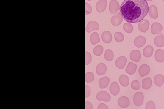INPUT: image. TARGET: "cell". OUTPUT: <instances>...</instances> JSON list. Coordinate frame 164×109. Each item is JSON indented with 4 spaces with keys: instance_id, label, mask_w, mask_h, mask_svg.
Wrapping results in <instances>:
<instances>
[{
    "instance_id": "obj_13",
    "label": "cell",
    "mask_w": 164,
    "mask_h": 109,
    "mask_svg": "<svg viewBox=\"0 0 164 109\" xmlns=\"http://www.w3.org/2000/svg\"><path fill=\"white\" fill-rule=\"evenodd\" d=\"M118 104L121 108H124L129 107L130 101L129 98L125 96H122L118 100Z\"/></svg>"
},
{
    "instance_id": "obj_21",
    "label": "cell",
    "mask_w": 164,
    "mask_h": 109,
    "mask_svg": "<svg viewBox=\"0 0 164 109\" xmlns=\"http://www.w3.org/2000/svg\"><path fill=\"white\" fill-rule=\"evenodd\" d=\"M96 72L99 75H102L106 73L107 70V67L103 63H100L96 67Z\"/></svg>"
},
{
    "instance_id": "obj_35",
    "label": "cell",
    "mask_w": 164,
    "mask_h": 109,
    "mask_svg": "<svg viewBox=\"0 0 164 109\" xmlns=\"http://www.w3.org/2000/svg\"><path fill=\"white\" fill-rule=\"evenodd\" d=\"M145 108L146 109H155V106L154 102L152 101L148 102L146 104Z\"/></svg>"
},
{
    "instance_id": "obj_18",
    "label": "cell",
    "mask_w": 164,
    "mask_h": 109,
    "mask_svg": "<svg viewBox=\"0 0 164 109\" xmlns=\"http://www.w3.org/2000/svg\"><path fill=\"white\" fill-rule=\"evenodd\" d=\"M137 68V65L132 62H130L126 68V72L130 75L134 74L136 72Z\"/></svg>"
},
{
    "instance_id": "obj_29",
    "label": "cell",
    "mask_w": 164,
    "mask_h": 109,
    "mask_svg": "<svg viewBox=\"0 0 164 109\" xmlns=\"http://www.w3.org/2000/svg\"><path fill=\"white\" fill-rule=\"evenodd\" d=\"M103 50L104 48L102 46L100 45H98L94 48L93 52L96 56H99L102 55Z\"/></svg>"
},
{
    "instance_id": "obj_12",
    "label": "cell",
    "mask_w": 164,
    "mask_h": 109,
    "mask_svg": "<svg viewBox=\"0 0 164 109\" xmlns=\"http://www.w3.org/2000/svg\"><path fill=\"white\" fill-rule=\"evenodd\" d=\"M146 42L145 37L142 36H139L135 39L134 43L138 48H140L144 46Z\"/></svg>"
},
{
    "instance_id": "obj_24",
    "label": "cell",
    "mask_w": 164,
    "mask_h": 109,
    "mask_svg": "<svg viewBox=\"0 0 164 109\" xmlns=\"http://www.w3.org/2000/svg\"><path fill=\"white\" fill-rule=\"evenodd\" d=\"M155 85L159 87H161L164 82V77L161 74H157L155 75L154 79Z\"/></svg>"
},
{
    "instance_id": "obj_23",
    "label": "cell",
    "mask_w": 164,
    "mask_h": 109,
    "mask_svg": "<svg viewBox=\"0 0 164 109\" xmlns=\"http://www.w3.org/2000/svg\"><path fill=\"white\" fill-rule=\"evenodd\" d=\"M154 51L153 48L151 45L146 46L143 50V54L146 58H149L152 56Z\"/></svg>"
},
{
    "instance_id": "obj_36",
    "label": "cell",
    "mask_w": 164,
    "mask_h": 109,
    "mask_svg": "<svg viewBox=\"0 0 164 109\" xmlns=\"http://www.w3.org/2000/svg\"><path fill=\"white\" fill-rule=\"evenodd\" d=\"M86 10L85 15H87L90 14L92 11V8L91 6L89 4L86 2Z\"/></svg>"
},
{
    "instance_id": "obj_30",
    "label": "cell",
    "mask_w": 164,
    "mask_h": 109,
    "mask_svg": "<svg viewBox=\"0 0 164 109\" xmlns=\"http://www.w3.org/2000/svg\"><path fill=\"white\" fill-rule=\"evenodd\" d=\"M123 28L124 31L128 33H132L134 29L132 25L128 23H126L124 24Z\"/></svg>"
},
{
    "instance_id": "obj_10",
    "label": "cell",
    "mask_w": 164,
    "mask_h": 109,
    "mask_svg": "<svg viewBox=\"0 0 164 109\" xmlns=\"http://www.w3.org/2000/svg\"><path fill=\"white\" fill-rule=\"evenodd\" d=\"M99 29V25L97 22L91 21L88 23L86 28V31L88 33H90L94 30H98Z\"/></svg>"
},
{
    "instance_id": "obj_22",
    "label": "cell",
    "mask_w": 164,
    "mask_h": 109,
    "mask_svg": "<svg viewBox=\"0 0 164 109\" xmlns=\"http://www.w3.org/2000/svg\"><path fill=\"white\" fill-rule=\"evenodd\" d=\"M152 81L150 78H147L143 80L142 88L144 90H148L150 89L152 86Z\"/></svg>"
},
{
    "instance_id": "obj_5",
    "label": "cell",
    "mask_w": 164,
    "mask_h": 109,
    "mask_svg": "<svg viewBox=\"0 0 164 109\" xmlns=\"http://www.w3.org/2000/svg\"><path fill=\"white\" fill-rule=\"evenodd\" d=\"M96 99L99 101L108 102L111 99V96L107 92L102 91L99 92L96 96Z\"/></svg>"
},
{
    "instance_id": "obj_15",
    "label": "cell",
    "mask_w": 164,
    "mask_h": 109,
    "mask_svg": "<svg viewBox=\"0 0 164 109\" xmlns=\"http://www.w3.org/2000/svg\"><path fill=\"white\" fill-rule=\"evenodd\" d=\"M130 58L131 60L136 62H139L141 58V53L138 50H133L130 53Z\"/></svg>"
},
{
    "instance_id": "obj_3",
    "label": "cell",
    "mask_w": 164,
    "mask_h": 109,
    "mask_svg": "<svg viewBox=\"0 0 164 109\" xmlns=\"http://www.w3.org/2000/svg\"><path fill=\"white\" fill-rule=\"evenodd\" d=\"M124 18L120 12L117 13L113 15L111 20V24L115 27L118 26L120 25L123 20Z\"/></svg>"
},
{
    "instance_id": "obj_33",
    "label": "cell",
    "mask_w": 164,
    "mask_h": 109,
    "mask_svg": "<svg viewBox=\"0 0 164 109\" xmlns=\"http://www.w3.org/2000/svg\"><path fill=\"white\" fill-rule=\"evenodd\" d=\"M131 87L132 89L134 90H139L140 89V83L137 80H134L131 83Z\"/></svg>"
},
{
    "instance_id": "obj_41",
    "label": "cell",
    "mask_w": 164,
    "mask_h": 109,
    "mask_svg": "<svg viewBox=\"0 0 164 109\" xmlns=\"http://www.w3.org/2000/svg\"><path fill=\"white\" fill-rule=\"evenodd\" d=\"M88 1H92V0H87Z\"/></svg>"
},
{
    "instance_id": "obj_16",
    "label": "cell",
    "mask_w": 164,
    "mask_h": 109,
    "mask_svg": "<svg viewBox=\"0 0 164 109\" xmlns=\"http://www.w3.org/2000/svg\"><path fill=\"white\" fill-rule=\"evenodd\" d=\"M149 15L150 18L156 19L158 18V14L157 7L154 5H151L149 8Z\"/></svg>"
},
{
    "instance_id": "obj_34",
    "label": "cell",
    "mask_w": 164,
    "mask_h": 109,
    "mask_svg": "<svg viewBox=\"0 0 164 109\" xmlns=\"http://www.w3.org/2000/svg\"><path fill=\"white\" fill-rule=\"evenodd\" d=\"M92 61V56L91 54L88 52H85V65L89 64Z\"/></svg>"
},
{
    "instance_id": "obj_42",
    "label": "cell",
    "mask_w": 164,
    "mask_h": 109,
    "mask_svg": "<svg viewBox=\"0 0 164 109\" xmlns=\"http://www.w3.org/2000/svg\"><path fill=\"white\" fill-rule=\"evenodd\" d=\"M162 1H164V0H162Z\"/></svg>"
},
{
    "instance_id": "obj_31",
    "label": "cell",
    "mask_w": 164,
    "mask_h": 109,
    "mask_svg": "<svg viewBox=\"0 0 164 109\" xmlns=\"http://www.w3.org/2000/svg\"><path fill=\"white\" fill-rule=\"evenodd\" d=\"M114 37L115 39L117 42L121 43L123 41L124 39V36L123 33L121 32H116Z\"/></svg>"
},
{
    "instance_id": "obj_38",
    "label": "cell",
    "mask_w": 164,
    "mask_h": 109,
    "mask_svg": "<svg viewBox=\"0 0 164 109\" xmlns=\"http://www.w3.org/2000/svg\"><path fill=\"white\" fill-rule=\"evenodd\" d=\"M98 109H108V106L103 103H101L99 104L98 107Z\"/></svg>"
},
{
    "instance_id": "obj_37",
    "label": "cell",
    "mask_w": 164,
    "mask_h": 109,
    "mask_svg": "<svg viewBox=\"0 0 164 109\" xmlns=\"http://www.w3.org/2000/svg\"><path fill=\"white\" fill-rule=\"evenodd\" d=\"M91 89L89 86H85V97L87 98L91 94Z\"/></svg>"
},
{
    "instance_id": "obj_26",
    "label": "cell",
    "mask_w": 164,
    "mask_h": 109,
    "mask_svg": "<svg viewBox=\"0 0 164 109\" xmlns=\"http://www.w3.org/2000/svg\"><path fill=\"white\" fill-rule=\"evenodd\" d=\"M119 81L121 85L123 87H127L129 85V78L125 75H121L119 78Z\"/></svg>"
},
{
    "instance_id": "obj_1",
    "label": "cell",
    "mask_w": 164,
    "mask_h": 109,
    "mask_svg": "<svg viewBox=\"0 0 164 109\" xmlns=\"http://www.w3.org/2000/svg\"><path fill=\"white\" fill-rule=\"evenodd\" d=\"M149 8L146 0H124L119 10L126 21L134 23L144 20L149 13Z\"/></svg>"
},
{
    "instance_id": "obj_25",
    "label": "cell",
    "mask_w": 164,
    "mask_h": 109,
    "mask_svg": "<svg viewBox=\"0 0 164 109\" xmlns=\"http://www.w3.org/2000/svg\"><path fill=\"white\" fill-rule=\"evenodd\" d=\"M110 81V79L107 77L101 78L99 82V86L100 89H103L107 88Z\"/></svg>"
},
{
    "instance_id": "obj_40",
    "label": "cell",
    "mask_w": 164,
    "mask_h": 109,
    "mask_svg": "<svg viewBox=\"0 0 164 109\" xmlns=\"http://www.w3.org/2000/svg\"><path fill=\"white\" fill-rule=\"evenodd\" d=\"M146 1H153V0H146Z\"/></svg>"
},
{
    "instance_id": "obj_6",
    "label": "cell",
    "mask_w": 164,
    "mask_h": 109,
    "mask_svg": "<svg viewBox=\"0 0 164 109\" xmlns=\"http://www.w3.org/2000/svg\"><path fill=\"white\" fill-rule=\"evenodd\" d=\"M149 26L150 23L149 21L144 19L138 23V28L140 31L146 33L148 30Z\"/></svg>"
},
{
    "instance_id": "obj_7",
    "label": "cell",
    "mask_w": 164,
    "mask_h": 109,
    "mask_svg": "<svg viewBox=\"0 0 164 109\" xmlns=\"http://www.w3.org/2000/svg\"><path fill=\"white\" fill-rule=\"evenodd\" d=\"M107 5L106 0H100L96 4V10L99 13H102L106 10Z\"/></svg>"
},
{
    "instance_id": "obj_11",
    "label": "cell",
    "mask_w": 164,
    "mask_h": 109,
    "mask_svg": "<svg viewBox=\"0 0 164 109\" xmlns=\"http://www.w3.org/2000/svg\"><path fill=\"white\" fill-rule=\"evenodd\" d=\"M150 72V68L148 65L144 64L140 66L138 70V72L142 77H144L148 75Z\"/></svg>"
},
{
    "instance_id": "obj_27",
    "label": "cell",
    "mask_w": 164,
    "mask_h": 109,
    "mask_svg": "<svg viewBox=\"0 0 164 109\" xmlns=\"http://www.w3.org/2000/svg\"><path fill=\"white\" fill-rule=\"evenodd\" d=\"M90 41L91 44L93 45L99 42L100 37L97 32H95L92 33L90 37Z\"/></svg>"
},
{
    "instance_id": "obj_19",
    "label": "cell",
    "mask_w": 164,
    "mask_h": 109,
    "mask_svg": "<svg viewBox=\"0 0 164 109\" xmlns=\"http://www.w3.org/2000/svg\"><path fill=\"white\" fill-rule=\"evenodd\" d=\"M155 59L157 61L162 63L164 61V50L158 49L155 53Z\"/></svg>"
},
{
    "instance_id": "obj_9",
    "label": "cell",
    "mask_w": 164,
    "mask_h": 109,
    "mask_svg": "<svg viewBox=\"0 0 164 109\" xmlns=\"http://www.w3.org/2000/svg\"><path fill=\"white\" fill-rule=\"evenodd\" d=\"M163 30L162 25L159 23H154L151 26V31L154 35L159 34Z\"/></svg>"
},
{
    "instance_id": "obj_20",
    "label": "cell",
    "mask_w": 164,
    "mask_h": 109,
    "mask_svg": "<svg viewBox=\"0 0 164 109\" xmlns=\"http://www.w3.org/2000/svg\"><path fill=\"white\" fill-rule=\"evenodd\" d=\"M101 37L102 41L104 43L106 44L110 43L112 40L111 33L109 31L104 32L102 33Z\"/></svg>"
},
{
    "instance_id": "obj_2",
    "label": "cell",
    "mask_w": 164,
    "mask_h": 109,
    "mask_svg": "<svg viewBox=\"0 0 164 109\" xmlns=\"http://www.w3.org/2000/svg\"><path fill=\"white\" fill-rule=\"evenodd\" d=\"M144 101V96L142 92H137L134 95V103L136 106L140 107L142 105Z\"/></svg>"
},
{
    "instance_id": "obj_39",
    "label": "cell",
    "mask_w": 164,
    "mask_h": 109,
    "mask_svg": "<svg viewBox=\"0 0 164 109\" xmlns=\"http://www.w3.org/2000/svg\"><path fill=\"white\" fill-rule=\"evenodd\" d=\"M93 108V106L92 104L89 102H86L85 103V109H92Z\"/></svg>"
},
{
    "instance_id": "obj_4",
    "label": "cell",
    "mask_w": 164,
    "mask_h": 109,
    "mask_svg": "<svg viewBox=\"0 0 164 109\" xmlns=\"http://www.w3.org/2000/svg\"><path fill=\"white\" fill-rule=\"evenodd\" d=\"M120 5L119 2L116 0H112L109 3V9L110 13L115 15L120 9Z\"/></svg>"
},
{
    "instance_id": "obj_17",
    "label": "cell",
    "mask_w": 164,
    "mask_h": 109,
    "mask_svg": "<svg viewBox=\"0 0 164 109\" xmlns=\"http://www.w3.org/2000/svg\"><path fill=\"white\" fill-rule=\"evenodd\" d=\"M109 90L113 96H116L119 93L120 87L117 83L116 82H113L109 87Z\"/></svg>"
},
{
    "instance_id": "obj_14",
    "label": "cell",
    "mask_w": 164,
    "mask_h": 109,
    "mask_svg": "<svg viewBox=\"0 0 164 109\" xmlns=\"http://www.w3.org/2000/svg\"><path fill=\"white\" fill-rule=\"evenodd\" d=\"M154 43L157 47H162L164 46V36L162 33L155 37Z\"/></svg>"
},
{
    "instance_id": "obj_32",
    "label": "cell",
    "mask_w": 164,
    "mask_h": 109,
    "mask_svg": "<svg viewBox=\"0 0 164 109\" xmlns=\"http://www.w3.org/2000/svg\"><path fill=\"white\" fill-rule=\"evenodd\" d=\"M94 79V75L91 72H88L85 74V81L87 83L93 82Z\"/></svg>"
},
{
    "instance_id": "obj_28",
    "label": "cell",
    "mask_w": 164,
    "mask_h": 109,
    "mask_svg": "<svg viewBox=\"0 0 164 109\" xmlns=\"http://www.w3.org/2000/svg\"><path fill=\"white\" fill-rule=\"evenodd\" d=\"M104 57L105 60L108 61H111L114 57V54L113 51L110 49H107L105 52Z\"/></svg>"
},
{
    "instance_id": "obj_8",
    "label": "cell",
    "mask_w": 164,
    "mask_h": 109,
    "mask_svg": "<svg viewBox=\"0 0 164 109\" xmlns=\"http://www.w3.org/2000/svg\"><path fill=\"white\" fill-rule=\"evenodd\" d=\"M127 60L126 58L122 56L118 58L115 61V65L117 68L123 69L127 64Z\"/></svg>"
}]
</instances>
